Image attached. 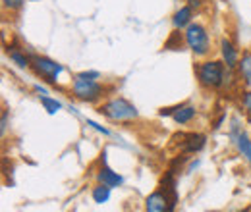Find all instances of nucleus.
<instances>
[{
  "label": "nucleus",
  "mask_w": 251,
  "mask_h": 212,
  "mask_svg": "<svg viewBox=\"0 0 251 212\" xmlns=\"http://www.w3.org/2000/svg\"><path fill=\"white\" fill-rule=\"evenodd\" d=\"M195 10L191 8V6H188V4H184V6H180L174 14H172V18H170V22H172V27L174 29H180L184 31L188 25H191L195 20Z\"/></svg>",
  "instance_id": "13"
},
{
  "label": "nucleus",
  "mask_w": 251,
  "mask_h": 212,
  "mask_svg": "<svg viewBox=\"0 0 251 212\" xmlns=\"http://www.w3.org/2000/svg\"><path fill=\"white\" fill-rule=\"evenodd\" d=\"M75 75H79V77H83V79H100V77H102V73L97 71V70H83V71H77Z\"/></svg>",
  "instance_id": "22"
},
{
  "label": "nucleus",
  "mask_w": 251,
  "mask_h": 212,
  "mask_svg": "<svg viewBox=\"0 0 251 212\" xmlns=\"http://www.w3.org/2000/svg\"><path fill=\"white\" fill-rule=\"evenodd\" d=\"M184 39H186V48L195 58H207L213 50L211 33L199 22H193L184 29Z\"/></svg>",
  "instance_id": "4"
},
{
  "label": "nucleus",
  "mask_w": 251,
  "mask_h": 212,
  "mask_svg": "<svg viewBox=\"0 0 251 212\" xmlns=\"http://www.w3.org/2000/svg\"><path fill=\"white\" fill-rule=\"evenodd\" d=\"M31 71L41 79V81H45L47 85L56 87L58 81H60V75L66 71V68H64L60 62L52 60L50 56H45V54H33Z\"/></svg>",
  "instance_id": "5"
},
{
  "label": "nucleus",
  "mask_w": 251,
  "mask_h": 212,
  "mask_svg": "<svg viewBox=\"0 0 251 212\" xmlns=\"http://www.w3.org/2000/svg\"><path fill=\"white\" fill-rule=\"evenodd\" d=\"M112 197V187L104 185V183H95L91 189V199L95 205H106Z\"/></svg>",
  "instance_id": "15"
},
{
  "label": "nucleus",
  "mask_w": 251,
  "mask_h": 212,
  "mask_svg": "<svg viewBox=\"0 0 251 212\" xmlns=\"http://www.w3.org/2000/svg\"><path fill=\"white\" fill-rule=\"evenodd\" d=\"M240 104H242V108L246 110V114L251 116V89L242 91V94H240Z\"/></svg>",
  "instance_id": "20"
},
{
  "label": "nucleus",
  "mask_w": 251,
  "mask_h": 212,
  "mask_svg": "<svg viewBox=\"0 0 251 212\" xmlns=\"http://www.w3.org/2000/svg\"><path fill=\"white\" fill-rule=\"evenodd\" d=\"M39 102H41V106L47 110L49 116H56V114L64 108L62 102H60L58 98L50 96V94H43V96H39Z\"/></svg>",
  "instance_id": "17"
},
{
  "label": "nucleus",
  "mask_w": 251,
  "mask_h": 212,
  "mask_svg": "<svg viewBox=\"0 0 251 212\" xmlns=\"http://www.w3.org/2000/svg\"><path fill=\"white\" fill-rule=\"evenodd\" d=\"M186 47V39H184V31L174 29L170 33V37L164 41V50H182Z\"/></svg>",
  "instance_id": "16"
},
{
  "label": "nucleus",
  "mask_w": 251,
  "mask_h": 212,
  "mask_svg": "<svg viewBox=\"0 0 251 212\" xmlns=\"http://www.w3.org/2000/svg\"><path fill=\"white\" fill-rule=\"evenodd\" d=\"M224 121H226V112H222L219 118L213 121V131H219L220 127H222V123H224Z\"/></svg>",
  "instance_id": "24"
},
{
  "label": "nucleus",
  "mask_w": 251,
  "mask_h": 212,
  "mask_svg": "<svg viewBox=\"0 0 251 212\" xmlns=\"http://www.w3.org/2000/svg\"><path fill=\"white\" fill-rule=\"evenodd\" d=\"M186 4H188V6H191L195 12L203 8V0H186Z\"/></svg>",
  "instance_id": "26"
},
{
  "label": "nucleus",
  "mask_w": 251,
  "mask_h": 212,
  "mask_svg": "<svg viewBox=\"0 0 251 212\" xmlns=\"http://www.w3.org/2000/svg\"><path fill=\"white\" fill-rule=\"evenodd\" d=\"M199 164H201V160H199V158H197V160H191V162H189V166L186 168V174H193V172L199 168Z\"/></svg>",
  "instance_id": "25"
},
{
  "label": "nucleus",
  "mask_w": 251,
  "mask_h": 212,
  "mask_svg": "<svg viewBox=\"0 0 251 212\" xmlns=\"http://www.w3.org/2000/svg\"><path fill=\"white\" fill-rule=\"evenodd\" d=\"M97 112L104 120L112 121V123H133V121L139 120L137 106L129 98L120 96V94L106 98L102 104L97 106Z\"/></svg>",
  "instance_id": "2"
},
{
  "label": "nucleus",
  "mask_w": 251,
  "mask_h": 212,
  "mask_svg": "<svg viewBox=\"0 0 251 212\" xmlns=\"http://www.w3.org/2000/svg\"><path fill=\"white\" fill-rule=\"evenodd\" d=\"M70 93L75 100L85 102V104H97L106 96V87L99 79H83L79 75H72L70 81Z\"/></svg>",
  "instance_id": "3"
},
{
  "label": "nucleus",
  "mask_w": 251,
  "mask_h": 212,
  "mask_svg": "<svg viewBox=\"0 0 251 212\" xmlns=\"http://www.w3.org/2000/svg\"><path fill=\"white\" fill-rule=\"evenodd\" d=\"M174 141H178L176 145L180 154H188V156L199 154L207 147V135L203 133H180L174 137Z\"/></svg>",
  "instance_id": "8"
},
{
  "label": "nucleus",
  "mask_w": 251,
  "mask_h": 212,
  "mask_svg": "<svg viewBox=\"0 0 251 212\" xmlns=\"http://www.w3.org/2000/svg\"><path fill=\"white\" fill-rule=\"evenodd\" d=\"M25 6V0H2V8L6 12H22Z\"/></svg>",
  "instance_id": "19"
},
{
  "label": "nucleus",
  "mask_w": 251,
  "mask_h": 212,
  "mask_svg": "<svg viewBox=\"0 0 251 212\" xmlns=\"http://www.w3.org/2000/svg\"><path fill=\"white\" fill-rule=\"evenodd\" d=\"M197 114H199V110H197L195 104H191V102H180V104H176L174 114L170 118H172V121L176 125H189L191 121L197 118Z\"/></svg>",
  "instance_id": "12"
},
{
  "label": "nucleus",
  "mask_w": 251,
  "mask_h": 212,
  "mask_svg": "<svg viewBox=\"0 0 251 212\" xmlns=\"http://www.w3.org/2000/svg\"><path fill=\"white\" fill-rule=\"evenodd\" d=\"M8 125H10V110L4 108V110H2V121H0V133H2V137H4L6 131H8Z\"/></svg>",
  "instance_id": "21"
},
{
  "label": "nucleus",
  "mask_w": 251,
  "mask_h": 212,
  "mask_svg": "<svg viewBox=\"0 0 251 212\" xmlns=\"http://www.w3.org/2000/svg\"><path fill=\"white\" fill-rule=\"evenodd\" d=\"M193 71H195V79H197L201 89H205V91H222L224 89L228 68L220 58L219 60L217 58H203L193 66Z\"/></svg>",
  "instance_id": "1"
},
{
  "label": "nucleus",
  "mask_w": 251,
  "mask_h": 212,
  "mask_svg": "<svg viewBox=\"0 0 251 212\" xmlns=\"http://www.w3.org/2000/svg\"><path fill=\"white\" fill-rule=\"evenodd\" d=\"M33 91L37 93V96H43V94H49V89L45 87V85H41V83H33L31 87Z\"/></svg>",
  "instance_id": "23"
},
{
  "label": "nucleus",
  "mask_w": 251,
  "mask_h": 212,
  "mask_svg": "<svg viewBox=\"0 0 251 212\" xmlns=\"http://www.w3.org/2000/svg\"><path fill=\"white\" fill-rule=\"evenodd\" d=\"M236 71H238L240 81H242L248 89H251V48L242 52V58H240V64H238Z\"/></svg>",
  "instance_id": "14"
},
{
  "label": "nucleus",
  "mask_w": 251,
  "mask_h": 212,
  "mask_svg": "<svg viewBox=\"0 0 251 212\" xmlns=\"http://www.w3.org/2000/svg\"><path fill=\"white\" fill-rule=\"evenodd\" d=\"M178 203L164 191V189H155L145 197L143 203V212H176Z\"/></svg>",
  "instance_id": "7"
},
{
  "label": "nucleus",
  "mask_w": 251,
  "mask_h": 212,
  "mask_svg": "<svg viewBox=\"0 0 251 212\" xmlns=\"http://www.w3.org/2000/svg\"><path fill=\"white\" fill-rule=\"evenodd\" d=\"M228 139L234 145L238 154L251 166V137L244 129V123L240 116H232L228 121Z\"/></svg>",
  "instance_id": "6"
},
{
  "label": "nucleus",
  "mask_w": 251,
  "mask_h": 212,
  "mask_svg": "<svg viewBox=\"0 0 251 212\" xmlns=\"http://www.w3.org/2000/svg\"><path fill=\"white\" fill-rule=\"evenodd\" d=\"M33 54L37 52H25V47H20L18 43L6 45V56L10 64H14L18 70H31Z\"/></svg>",
  "instance_id": "10"
},
{
  "label": "nucleus",
  "mask_w": 251,
  "mask_h": 212,
  "mask_svg": "<svg viewBox=\"0 0 251 212\" xmlns=\"http://www.w3.org/2000/svg\"><path fill=\"white\" fill-rule=\"evenodd\" d=\"M29 2H37V0H29Z\"/></svg>",
  "instance_id": "27"
},
{
  "label": "nucleus",
  "mask_w": 251,
  "mask_h": 212,
  "mask_svg": "<svg viewBox=\"0 0 251 212\" xmlns=\"http://www.w3.org/2000/svg\"><path fill=\"white\" fill-rule=\"evenodd\" d=\"M219 54H220V60L224 62L226 68H230V70H236L238 64H240V58H242L240 48L228 37H222L219 41Z\"/></svg>",
  "instance_id": "11"
},
{
  "label": "nucleus",
  "mask_w": 251,
  "mask_h": 212,
  "mask_svg": "<svg viewBox=\"0 0 251 212\" xmlns=\"http://www.w3.org/2000/svg\"><path fill=\"white\" fill-rule=\"evenodd\" d=\"M85 125H87V127H91V129H95L97 133L104 135V137H114V133H112L108 127H104L102 123H99V121L91 120V118H85Z\"/></svg>",
  "instance_id": "18"
},
{
  "label": "nucleus",
  "mask_w": 251,
  "mask_h": 212,
  "mask_svg": "<svg viewBox=\"0 0 251 212\" xmlns=\"http://www.w3.org/2000/svg\"><path fill=\"white\" fill-rule=\"evenodd\" d=\"M95 180H97V183H104V185H108V187H112V189H118V187H122L126 183L124 176L118 174V172H114V170L108 166V162H106V151H102V154H100L99 168H97V172H95Z\"/></svg>",
  "instance_id": "9"
}]
</instances>
